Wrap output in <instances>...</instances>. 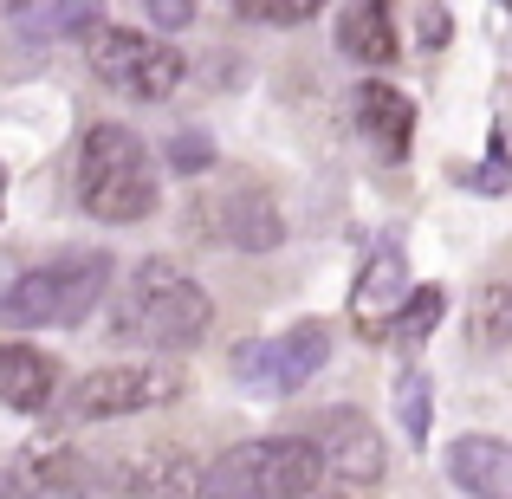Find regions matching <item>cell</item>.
<instances>
[{
    "label": "cell",
    "instance_id": "13",
    "mask_svg": "<svg viewBox=\"0 0 512 499\" xmlns=\"http://www.w3.org/2000/svg\"><path fill=\"white\" fill-rule=\"evenodd\" d=\"M357 130L376 143V156H409L415 143V104L402 98L396 85H383V78H370V85H357Z\"/></svg>",
    "mask_w": 512,
    "mask_h": 499
},
{
    "label": "cell",
    "instance_id": "12",
    "mask_svg": "<svg viewBox=\"0 0 512 499\" xmlns=\"http://www.w3.org/2000/svg\"><path fill=\"white\" fill-rule=\"evenodd\" d=\"M441 467L467 499H512V441L500 435H454Z\"/></svg>",
    "mask_w": 512,
    "mask_h": 499
},
{
    "label": "cell",
    "instance_id": "1",
    "mask_svg": "<svg viewBox=\"0 0 512 499\" xmlns=\"http://www.w3.org/2000/svg\"><path fill=\"white\" fill-rule=\"evenodd\" d=\"M78 201H85L91 221H111V227L156 214V163L137 130L124 124L85 130V143H78Z\"/></svg>",
    "mask_w": 512,
    "mask_h": 499
},
{
    "label": "cell",
    "instance_id": "4",
    "mask_svg": "<svg viewBox=\"0 0 512 499\" xmlns=\"http://www.w3.org/2000/svg\"><path fill=\"white\" fill-rule=\"evenodd\" d=\"M188 389V376L175 363H104V370L78 376L72 396H65V415L72 422H117V415H143L163 409Z\"/></svg>",
    "mask_w": 512,
    "mask_h": 499
},
{
    "label": "cell",
    "instance_id": "20",
    "mask_svg": "<svg viewBox=\"0 0 512 499\" xmlns=\"http://www.w3.org/2000/svg\"><path fill=\"white\" fill-rule=\"evenodd\" d=\"M467 188H474V195H512V156H506V143H500V137H493V143H487V156L467 169Z\"/></svg>",
    "mask_w": 512,
    "mask_h": 499
},
{
    "label": "cell",
    "instance_id": "19",
    "mask_svg": "<svg viewBox=\"0 0 512 499\" xmlns=\"http://www.w3.org/2000/svg\"><path fill=\"white\" fill-rule=\"evenodd\" d=\"M396 415H402V435L409 441H428V376L409 370L396 383Z\"/></svg>",
    "mask_w": 512,
    "mask_h": 499
},
{
    "label": "cell",
    "instance_id": "14",
    "mask_svg": "<svg viewBox=\"0 0 512 499\" xmlns=\"http://www.w3.org/2000/svg\"><path fill=\"white\" fill-rule=\"evenodd\" d=\"M59 396V363L33 344H0V402L20 415H39Z\"/></svg>",
    "mask_w": 512,
    "mask_h": 499
},
{
    "label": "cell",
    "instance_id": "16",
    "mask_svg": "<svg viewBox=\"0 0 512 499\" xmlns=\"http://www.w3.org/2000/svg\"><path fill=\"white\" fill-rule=\"evenodd\" d=\"M7 20L26 39H65V33H98L104 13L91 0H65V7L59 0H20V7H7Z\"/></svg>",
    "mask_w": 512,
    "mask_h": 499
},
{
    "label": "cell",
    "instance_id": "15",
    "mask_svg": "<svg viewBox=\"0 0 512 499\" xmlns=\"http://www.w3.org/2000/svg\"><path fill=\"white\" fill-rule=\"evenodd\" d=\"M338 46H344L357 65H389V59L402 52L396 13H389L383 0H363V7H344V20H338Z\"/></svg>",
    "mask_w": 512,
    "mask_h": 499
},
{
    "label": "cell",
    "instance_id": "23",
    "mask_svg": "<svg viewBox=\"0 0 512 499\" xmlns=\"http://www.w3.org/2000/svg\"><path fill=\"white\" fill-rule=\"evenodd\" d=\"M500 331L512 337V292H506V286H493V292H487V305H480V337H487V344H500Z\"/></svg>",
    "mask_w": 512,
    "mask_h": 499
},
{
    "label": "cell",
    "instance_id": "8",
    "mask_svg": "<svg viewBox=\"0 0 512 499\" xmlns=\"http://www.w3.org/2000/svg\"><path fill=\"white\" fill-rule=\"evenodd\" d=\"M409 292H415L409 286V253H402L396 240H376L370 260H363V273H357V286H350V325H357V337L389 344Z\"/></svg>",
    "mask_w": 512,
    "mask_h": 499
},
{
    "label": "cell",
    "instance_id": "25",
    "mask_svg": "<svg viewBox=\"0 0 512 499\" xmlns=\"http://www.w3.org/2000/svg\"><path fill=\"white\" fill-rule=\"evenodd\" d=\"M150 20L156 26H188V20H195V7H188V0H150Z\"/></svg>",
    "mask_w": 512,
    "mask_h": 499
},
{
    "label": "cell",
    "instance_id": "18",
    "mask_svg": "<svg viewBox=\"0 0 512 499\" xmlns=\"http://www.w3.org/2000/svg\"><path fill=\"white\" fill-rule=\"evenodd\" d=\"M201 499H253V448H227L214 467H201Z\"/></svg>",
    "mask_w": 512,
    "mask_h": 499
},
{
    "label": "cell",
    "instance_id": "24",
    "mask_svg": "<svg viewBox=\"0 0 512 499\" xmlns=\"http://www.w3.org/2000/svg\"><path fill=\"white\" fill-rule=\"evenodd\" d=\"M415 26H422L415 39H422V46L435 52V46H448V33H454V13H448V7H415Z\"/></svg>",
    "mask_w": 512,
    "mask_h": 499
},
{
    "label": "cell",
    "instance_id": "10",
    "mask_svg": "<svg viewBox=\"0 0 512 499\" xmlns=\"http://www.w3.org/2000/svg\"><path fill=\"white\" fill-rule=\"evenodd\" d=\"M201 227H208L221 247H247V253H273L279 240H286V221H279L273 195L253 182H234L221 188V195L201 208Z\"/></svg>",
    "mask_w": 512,
    "mask_h": 499
},
{
    "label": "cell",
    "instance_id": "17",
    "mask_svg": "<svg viewBox=\"0 0 512 499\" xmlns=\"http://www.w3.org/2000/svg\"><path fill=\"white\" fill-rule=\"evenodd\" d=\"M441 318H448V292H441V286H415L409 305H402V318H396V344L402 350H422L428 331H435Z\"/></svg>",
    "mask_w": 512,
    "mask_h": 499
},
{
    "label": "cell",
    "instance_id": "3",
    "mask_svg": "<svg viewBox=\"0 0 512 499\" xmlns=\"http://www.w3.org/2000/svg\"><path fill=\"white\" fill-rule=\"evenodd\" d=\"M208 325H214V299L169 260H143L130 273V286L117 292V318H111L117 337H137V344H156V350L195 344Z\"/></svg>",
    "mask_w": 512,
    "mask_h": 499
},
{
    "label": "cell",
    "instance_id": "9",
    "mask_svg": "<svg viewBox=\"0 0 512 499\" xmlns=\"http://www.w3.org/2000/svg\"><path fill=\"white\" fill-rule=\"evenodd\" d=\"M305 441L318 448L325 474H338L344 487H376L383 467H389V448H383V435H376V422L363 409H325Z\"/></svg>",
    "mask_w": 512,
    "mask_h": 499
},
{
    "label": "cell",
    "instance_id": "7",
    "mask_svg": "<svg viewBox=\"0 0 512 499\" xmlns=\"http://www.w3.org/2000/svg\"><path fill=\"white\" fill-rule=\"evenodd\" d=\"M195 493H201V467L175 441L137 448L124 461H104L85 480V499H195Z\"/></svg>",
    "mask_w": 512,
    "mask_h": 499
},
{
    "label": "cell",
    "instance_id": "5",
    "mask_svg": "<svg viewBox=\"0 0 512 499\" xmlns=\"http://www.w3.org/2000/svg\"><path fill=\"white\" fill-rule=\"evenodd\" d=\"M91 72H98L111 91H130V98H143V104H163L188 78V65H182L175 46L137 33V26H98V33H91Z\"/></svg>",
    "mask_w": 512,
    "mask_h": 499
},
{
    "label": "cell",
    "instance_id": "21",
    "mask_svg": "<svg viewBox=\"0 0 512 499\" xmlns=\"http://www.w3.org/2000/svg\"><path fill=\"white\" fill-rule=\"evenodd\" d=\"M240 20L247 26H305L312 0H240Z\"/></svg>",
    "mask_w": 512,
    "mask_h": 499
},
{
    "label": "cell",
    "instance_id": "11",
    "mask_svg": "<svg viewBox=\"0 0 512 499\" xmlns=\"http://www.w3.org/2000/svg\"><path fill=\"white\" fill-rule=\"evenodd\" d=\"M253 448V499H312L325 480V461L305 435H266Z\"/></svg>",
    "mask_w": 512,
    "mask_h": 499
},
{
    "label": "cell",
    "instance_id": "26",
    "mask_svg": "<svg viewBox=\"0 0 512 499\" xmlns=\"http://www.w3.org/2000/svg\"><path fill=\"white\" fill-rule=\"evenodd\" d=\"M0 499H33V493H26L20 474H0Z\"/></svg>",
    "mask_w": 512,
    "mask_h": 499
},
{
    "label": "cell",
    "instance_id": "22",
    "mask_svg": "<svg viewBox=\"0 0 512 499\" xmlns=\"http://www.w3.org/2000/svg\"><path fill=\"white\" fill-rule=\"evenodd\" d=\"M169 163L182 169V175H195V169H208V163H214V143L201 137V130H182V137L169 143Z\"/></svg>",
    "mask_w": 512,
    "mask_h": 499
},
{
    "label": "cell",
    "instance_id": "2",
    "mask_svg": "<svg viewBox=\"0 0 512 499\" xmlns=\"http://www.w3.org/2000/svg\"><path fill=\"white\" fill-rule=\"evenodd\" d=\"M111 292V253H65V260L26 266L0 286V325L7 331H46V325H85L98 299Z\"/></svg>",
    "mask_w": 512,
    "mask_h": 499
},
{
    "label": "cell",
    "instance_id": "6",
    "mask_svg": "<svg viewBox=\"0 0 512 499\" xmlns=\"http://www.w3.org/2000/svg\"><path fill=\"white\" fill-rule=\"evenodd\" d=\"M331 357V331L318 318L279 331V337H260V344H240L234 350V376L253 389V396H299Z\"/></svg>",
    "mask_w": 512,
    "mask_h": 499
}]
</instances>
